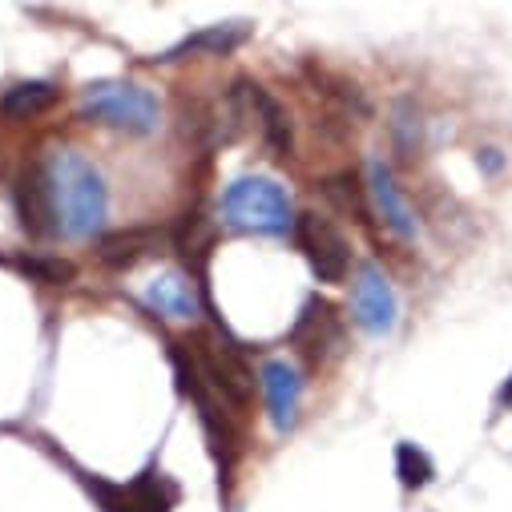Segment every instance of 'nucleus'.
Returning <instances> with one entry per match:
<instances>
[{"mask_svg": "<svg viewBox=\"0 0 512 512\" xmlns=\"http://www.w3.org/2000/svg\"><path fill=\"white\" fill-rule=\"evenodd\" d=\"M234 97L246 105V113H250L254 121H259V134H263V142L271 146V154L291 158V154H295V130H291L287 109H283L259 81H238V85H234Z\"/></svg>", "mask_w": 512, "mask_h": 512, "instance_id": "9", "label": "nucleus"}, {"mask_svg": "<svg viewBox=\"0 0 512 512\" xmlns=\"http://www.w3.org/2000/svg\"><path fill=\"white\" fill-rule=\"evenodd\" d=\"M396 476H400L404 488H424V484H432L436 464L420 444L404 440V444H396Z\"/></svg>", "mask_w": 512, "mask_h": 512, "instance_id": "16", "label": "nucleus"}, {"mask_svg": "<svg viewBox=\"0 0 512 512\" xmlns=\"http://www.w3.org/2000/svg\"><path fill=\"white\" fill-rule=\"evenodd\" d=\"M392 142L404 158L420 154V146H424V121H420V109L412 101H400L392 113Z\"/></svg>", "mask_w": 512, "mask_h": 512, "instance_id": "17", "label": "nucleus"}, {"mask_svg": "<svg viewBox=\"0 0 512 512\" xmlns=\"http://www.w3.org/2000/svg\"><path fill=\"white\" fill-rule=\"evenodd\" d=\"M339 315H335V307L331 303H323V299H307L303 303V311H299V319H295V327H291V343L311 359V363H319L327 351H335L339 347Z\"/></svg>", "mask_w": 512, "mask_h": 512, "instance_id": "11", "label": "nucleus"}, {"mask_svg": "<svg viewBox=\"0 0 512 512\" xmlns=\"http://www.w3.org/2000/svg\"><path fill=\"white\" fill-rule=\"evenodd\" d=\"M351 315L367 335H392L400 323V299L392 279L383 275L375 263H363L355 271V287H351Z\"/></svg>", "mask_w": 512, "mask_h": 512, "instance_id": "5", "label": "nucleus"}, {"mask_svg": "<svg viewBox=\"0 0 512 512\" xmlns=\"http://www.w3.org/2000/svg\"><path fill=\"white\" fill-rule=\"evenodd\" d=\"M363 190H367V202H371V210L379 214V222L388 226L396 238L412 242V238L420 234V222H416V214H412V206H408V198H404V190H400V182H396V174H392L388 162H379V158L367 162V182H363Z\"/></svg>", "mask_w": 512, "mask_h": 512, "instance_id": "6", "label": "nucleus"}, {"mask_svg": "<svg viewBox=\"0 0 512 512\" xmlns=\"http://www.w3.org/2000/svg\"><path fill=\"white\" fill-rule=\"evenodd\" d=\"M146 307L162 319H194L198 315V291L186 275L166 271L146 287Z\"/></svg>", "mask_w": 512, "mask_h": 512, "instance_id": "13", "label": "nucleus"}, {"mask_svg": "<svg viewBox=\"0 0 512 512\" xmlns=\"http://www.w3.org/2000/svg\"><path fill=\"white\" fill-rule=\"evenodd\" d=\"M162 246V234L158 230H117V234H105L101 238V250H97V259L113 271H125V267H134L142 263L146 254H154Z\"/></svg>", "mask_w": 512, "mask_h": 512, "instance_id": "14", "label": "nucleus"}, {"mask_svg": "<svg viewBox=\"0 0 512 512\" xmlns=\"http://www.w3.org/2000/svg\"><path fill=\"white\" fill-rule=\"evenodd\" d=\"M250 37V25L246 21H230V25H210L186 41H178L174 49H166L158 61H182V57H226L234 49H242Z\"/></svg>", "mask_w": 512, "mask_h": 512, "instance_id": "12", "label": "nucleus"}, {"mask_svg": "<svg viewBox=\"0 0 512 512\" xmlns=\"http://www.w3.org/2000/svg\"><path fill=\"white\" fill-rule=\"evenodd\" d=\"M57 97H61V89L53 81H21V85H13L5 97H0V109H5L9 117H37Z\"/></svg>", "mask_w": 512, "mask_h": 512, "instance_id": "15", "label": "nucleus"}, {"mask_svg": "<svg viewBox=\"0 0 512 512\" xmlns=\"http://www.w3.org/2000/svg\"><path fill=\"white\" fill-rule=\"evenodd\" d=\"M263 383V400L271 412V424L279 432H291L299 424V408H303V375L291 359H267L259 371Z\"/></svg>", "mask_w": 512, "mask_h": 512, "instance_id": "8", "label": "nucleus"}, {"mask_svg": "<svg viewBox=\"0 0 512 512\" xmlns=\"http://www.w3.org/2000/svg\"><path fill=\"white\" fill-rule=\"evenodd\" d=\"M93 492H97L105 512H170L178 504V488L162 472H142L130 488L93 480Z\"/></svg>", "mask_w": 512, "mask_h": 512, "instance_id": "7", "label": "nucleus"}, {"mask_svg": "<svg viewBox=\"0 0 512 512\" xmlns=\"http://www.w3.org/2000/svg\"><path fill=\"white\" fill-rule=\"evenodd\" d=\"M222 222L242 234H287L295 226L287 190L267 174L234 178L222 194Z\"/></svg>", "mask_w": 512, "mask_h": 512, "instance_id": "2", "label": "nucleus"}, {"mask_svg": "<svg viewBox=\"0 0 512 512\" xmlns=\"http://www.w3.org/2000/svg\"><path fill=\"white\" fill-rule=\"evenodd\" d=\"M299 250L307 254V263H311V275L319 283H343L347 271H351V246L343 238V230L323 218V214H299L295 226H291Z\"/></svg>", "mask_w": 512, "mask_h": 512, "instance_id": "4", "label": "nucleus"}, {"mask_svg": "<svg viewBox=\"0 0 512 512\" xmlns=\"http://www.w3.org/2000/svg\"><path fill=\"white\" fill-rule=\"evenodd\" d=\"M496 408H512V375L504 379V388L496 392Z\"/></svg>", "mask_w": 512, "mask_h": 512, "instance_id": "19", "label": "nucleus"}, {"mask_svg": "<svg viewBox=\"0 0 512 512\" xmlns=\"http://www.w3.org/2000/svg\"><path fill=\"white\" fill-rule=\"evenodd\" d=\"M13 198H17V214H21V226L33 234V238H49L57 234V210H53V190H49V178H45V166H25L17 186H13Z\"/></svg>", "mask_w": 512, "mask_h": 512, "instance_id": "10", "label": "nucleus"}, {"mask_svg": "<svg viewBox=\"0 0 512 512\" xmlns=\"http://www.w3.org/2000/svg\"><path fill=\"white\" fill-rule=\"evenodd\" d=\"M41 166H45V178H49V190H53L57 234H65V238H93L105 226V218H109L105 178L77 150H57Z\"/></svg>", "mask_w": 512, "mask_h": 512, "instance_id": "1", "label": "nucleus"}, {"mask_svg": "<svg viewBox=\"0 0 512 512\" xmlns=\"http://www.w3.org/2000/svg\"><path fill=\"white\" fill-rule=\"evenodd\" d=\"M81 113L109 125V130H121V134H150L158 125V117H162V105L146 85L93 81L81 93Z\"/></svg>", "mask_w": 512, "mask_h": 512, "instance_id": "3", "label": "nucleus"}, {"mask_svg": "<svg viewBox=\"0 0 512 512\" xmlns=\"http://www.w3.org/2000/svg\"><path fill=\"white\" fill-rule=\"evenodd\" d=\"M29 279H37V283H49V287H61V283H73V263H65V259H45V254H37V259H21L17 263Z\"/></svg>", "mask_w": 512, "mask_h": 512, "instance_id": "18", "label": "nucleus"}]
</instances>
